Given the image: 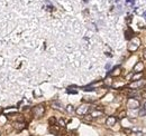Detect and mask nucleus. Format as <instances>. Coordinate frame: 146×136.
<instances>
[{
    "label": "nucleus",
    "mask_w": 146,
    "mask_h": 136,
    "mask_svg": "<svg viewBox=\"0 0 146 136\" xmlns=\"http://www.w3.org/2000/svg\"><path fill=\"white\" fill-rule=\"evenodd\" d=\"M139 46H141V39L138 37H133L128 44V50L130 52H134L139 48Z\"/></svg>",
    "instance_id": "obj_1"
},
{
    "label": "nucleus",
    "mask_w": 146,
    "mask_h": 136,
    "mask_svg": "<svg viewBox=\"0 0 146 136\" xmlns=\"http://www.w3.org/2000/svg\"><path fill=\"white\" fill-rule=\"evenodd\" d=\"M44 113H45V107H44V105H42V104H40V105H37V106L32 108V114H33V116H34L35 118H40V117H43Z\"/></svg>",
    "instance_id": "obj_2"
},
{
    "label": "nucleus",
    "mask_w": 146,
    "mask_h": 136,
    "mask_svg": "<svg viewBox=\"0 0 146 136\" xmlns=\"http://www.w3.org/2000/svg\"><path fill=\"white\" fill-rule=\"evenodd\" d=\"M146 86V79H143V78H141V79H138V80H134V82H131L128 87L130 88V89H142V88H144Z\"/></svg>",
    "instance_id": "obj_3"
},
{
    "label": "nucleus",
    "mask_w": 146,
    "mask_h": 136,
    "mask_svg": "<svg viewBox=\"0 0 146 136\" xmlns=\"http://www.w3.org/2000/svg\"><path fill=\"white\" fill-rule=\"evenodd\" d=\"M90 108H91V106L89 104H82L75 109V113L78 115H80V116H84L90 112Z\"/></svg>",
    "instance_id": "obj_4"
},
{
    "label": "nucleus",
    "mask_w": 146,
    "mask_h": 136,
    "mask_svg": "<svg viewBox=\"0 0 146 136\" xmlns=\"http://www.w3.org/2000/svg\"><path fill=\"white\" fill-rule=\"evenodd\" d=\"M139 106H141L139 101H137L136 98H128L127 107L129 109H137V108H139Z\"/></svg>",
    "instance_id": "obj_5"
},
{
    "label": "nucleus",
    "mask_w": 146,
    "mask_h": 136,
    "mask_svg": "<svg viewBox=\"0 0 146 136\" xmlns=\"http://www.w3.org/2000/svg\"><path fill=\"white\" fill-rule=\"evenodd\" d=\"M143 70H144V63L142 61L136 63V65L133 68V73H143Z\"/></svg>",
    "instance_id": "obj_6"
},
{
    "label": "nucleus",
    "mask_w": 146,
    "mask_h": 136,
    "mask_svg": "<svg viewBox=\"0 0 146 136\" xmlns=\"http://www.w3.org/2000/svg\"><path fill=\"white\" fill-rule=\"evenodd\" d=\"M26 123H23V122H16V123H14V125H13V127L15 128V129H17V131H23V129H25L26 128Z\"/></svg>",
    "instance_id": "obj_7"
},
{
    "label": "nucleus",
    "mask_w": 146,
    "mask_h": 136,
    "mask_svg": "<svg viewBox=\"0 0 146 136\" xmlns=\"http://www.w3.org/2000/svg\"><path fill=\"white\" fill-rule=\"evenodd\" d=\"M116 123H117V118L115 116H109L106 120V125L108 127H112L113 125H116Z\"/></svg>",
    "instance_id": "obj_8"
},
{
    "label": "nucleus",
    "mask_w": 146,
    "mask_h": 136,
    "mask_svg": "<svg viewBox=\"0 0 146 136\" xmlns=\"http://www.w3.org/2000/svg\"><path fill=\"white\" fill-rule=\"evenodd\" d=\"M120 71H121V67L120 66H117V67H115L110 71L109 76H119L120 75Z\"/></svg>",
    "instance_id": "obj_9"
},
{
    "label": "nucleus",
    "mask_w": 146,
    "mask_h": 136,
    "mask_svg": "<svg viewBox=\"0 0 146 136\" xmlns=\"http://www.w3.org/2000/svg\"><path fill=\"white\" fill-rule=\"evenodd\" d=\"M90 115H91L92 118H98V117H100V116L104 115V112H102V110H98V109H96V110L91 112Z\"/></svg>",
    "instance_id": "obj_10"
},
{
    "label": "nucleus",
    "mask_w": 146,
    "mask_h": 136,
    "mask_svg": "<svg viewBox=\"0 0 146 136\" xmlns=\"http://www.w3.org/2000/svg\"><path fill=\"white\" fill-rule=\"evenodd\" d=\"M52 107L54 108V109H58V110H63V106H62V104L58 102H53L52 103Z\"/></svg>",
    "instance_id": "obj_11"
},
{
    "label": "nucleus",
    "mask_w": 146,
    "mask_h": 136,
    "mask_svg": "<svg viewBox=\"0 0 146 136\" xmlns=\"http://www.w3.org/2000/svg\"><path fill=\"white\" fill-rule=\"evenodd\" d=\"M133 36H134L133 30H131L130 28H128L127 30L125 31V38H126V39H131V38H133Z\"/></svg>",
    "instance_id": "obj_12"
},
{
    "label": "nucleus",
    "mask_w": 146,
    "mask_h": 136,
    "mask_svg": "<svg viewBox=\"0 0 146 136\" xmlns=\"http://www.w3.org/2000/svg\"><path fill=\"white\" fill-rule=\"evenodd\" d=\"M142 76H143V73H134L131 80H133V82H134V80H138V79L142 78Z\"/></svg>",
    "instance_id": "obj_13"
},
{
    "label": "nucleus",
    "mask_w": 146,
    "mask_h": 136,
    "mask_svg": "<svg viewBox=\"0 0 146 136\" xmlns=\"http://www.w3.org/2000/svg\"><path fill=\"white\" fill-rule=\"evenodd\" d=\"M104 84H106L107 86H111V84H112V80H111V78H110V77H107V78L104 80Z\"/></svg>",
    "instance_id": "obj_14"
},
{
    "label": "nucleus",
    "mask_w": 146,
    "mask_h": 136,
    "mask_svg": "<svg viewBox=\"0 0 146 136\" xmlns=\"http://www.w3.org/2000/svg\"><path fill=\"white\" fill-rule=\"evenodd\" d=\"M126 115H127V113H126L125 110H123L121 113H119V115H118V118H119V119L125 118V117H126Z\"/></svg>",
    "instance_id": "obj_15"
},
{
    "label": "nucleus",
    "mask_w": 146,
    "mask_h": 136,
    "mask_svg": "<svg viewBox=\"0 0 146 136\" xmlns=\"http://www.w3.org/2000/svg\"><path fill=\"white\" fill-rule=\"evenodd\" d=\"M57 123H58V125L61 126V127H65V122H64V119H58L57 120Z\"/></svg>",
    "instance_id": "obj_16"
},
{
    "label": "nucleus",
    "mask_w": 146,
    "mask_h": 136,
    "mask_svg": "<svg viewBox=\"0 0 146 136\" xmlns=\"http://www.w3.org/2000/svg\"><path fill=\"white\" fill-rule=\"evenodd\" d=\"M48 123H50V125H51V126H53V125H55V123H56V118L51 117V118L48 119Z\"/></svg>",
    "instance_id": "obj_17"
},
{
    "label": "nucleus",
    "mask_w": 146,
    "mask_h": 136,
    "mask_svg": "<svg viewBox=\"0 0 146 136\" xmlns=\"http://www.w3.org/2000/svg\"><path fill=\"white\" fill-rule=\"evenodd\" d=\"M144 115H146V109H141L139 110V116H144Z\"/></svg>",
    "instance_id": "obj_18"
},
{
    "label": "nucleus",
    "mask_w": 146,
    "mask_h": 136,
    "mask_svg": "<svg viewBox=\"0 0 146 136\" xmlns=\"http://www.w3.org/2000/svg\"><path fill=\"white\" fill-rule=\"evenodd\" d=\"M66 110H68V112H70V113H71V112H73L74 109H73V106H72V105H69V106L66 107Z\"/></svg>",
    "instance_id": "obj_19"
},
{
    "label": "nucleus",
    "mask_w": 146,
    "mask_h": 136,
    "mask_svg": "<svg viewBox=\"0 0 146 136\" xmlns=\"http://www.w3.org/2000/svg\"><path fill=\"white\" fill-rule=\"evenodd\" d=\"M126 3L127 5H134L135 3V0H126Z\"/></svg>",
    "instance_id": "obj_20"
},
{
    "label": "nucleus",
    "mask_w": 146,
    "mask_h": 136,
    "mask_svg": "<svg viewBox=\"0 0 146 136\" xmlns=\"http://www.w3.org/2000/svg\"><path fill=\"white\" fill-rule=\"evenodd\" d=\"M124 133H127V134H131V133H133V131H131V129H128V128H125V129H124Z\"/></svg>",
    "instance_id": "obj_21"
},
{
    "label": "nucleus",
    "mask_w": 146,
    "mask_h": 136,
    "mask_svg": "<svg viewBox=\"0 0 146 136\" xmlns=\"http://www.w3.org/2000/svg\"><path fill=\"white\" fill-rule=\"evenodd\" d=\"M68 93H69V94H76L78 92H76V90H71V89H68Z\"/></svg>",
    "instance_id": "obj_22"
},
{
    "label": "nucleus",
    "mask_w": 146,
    "mask_h": 136,
    "mask_svg": "<svg viewBox=\"0 0 146 136\" xmlns=\"http://www.w3.org/2000/svg\"><path fill=\"white\" fill-rule=\"evenodd\" d=\"M135 134H136V136H143V133H142V132H136Z\"/></svg>",
    "instance_id": "obj_23"
},
{
    "label": "nucleus",
    "mask_w": 146,
    "mask_h": 136,
    "mask_svg": "<svg viewBox=\"0 0 146 136\" xmlns=\"http://www.w3.org/2000/svg\"><path fill=\"white\" fill-rule=\"evenodd\" d=\"M143 57H144V59H146V48L143 50Z\"/></svg>",
    "instance_id": "obj_24"
},
{
    "label": "nucleus",
    "mask_w": 146,
    "mask_h": 136,
    "mask_svg": "<svg viewBox=\"0 0 146 136\" xmlns=\"http://www.w3.org/2000/svg\"><path fill=\"white\" fill-rule=\"evenodd\" d=\"M139 95H141L142 97H146V92H143V93H141Z\"/></svg>",
    "instance_id": "obj_25"
},
{
    "label": "nucleus",
    "mask_w": 146,
    "mask_h": 136,
    "mask_svg": "<svg viewBox=\"0 0 146 136\" xmlns=\"http://www.w3.org/2000/svg\"><path fill=\"white\" fill-rule=\"evenodd\" d=\"M106 68H107V69H109V68H110V65H109V64H108V65H106Z\"/></svg>",
    "instance_id": "obj_26"
},
{
    "label": "nucleus",
    "mask_w": 146,
    "mask_h": 136,
    "mask_svg": "<svg viewBox=\"0 0 146 136\" xmlns=\"http://www.w3.org/2000/svg\"><path fill=\"white\" fill-rule=\"evenodd\" d=\"M143 16H144V18L146 19V11H144V14H143Z\"/></svg>",
    "instance_id": "obj_27"
},
{
    "label": "nucleus",
    "mask_w": 146,
    "mask_h": 136,
    "mask_svg": "<svg viewBox=\"0 0 146 136\" xmlns=\"http://www.w3.org/2000/svg\"><path fill=\"white\" fill-rule=\"evenodd\" d=\"M143 108H144V109H146V103L144 104V107H143Z\"/></svg>",
    "instance_id": "obj_28"
},
{
    "label": "nucleus",
    "mask_w": 146,
    "mask_h": 136,
    "mask_svg": "<svg viewBox=\"0 0 146 136\" xmlns=\"http://www.w3.org/2000/svg\"><path fill=\"white\" fill-rule=\"evenodd\" d=\"M145 87H146V86H145Z\"/></svg>",
    "instance_id": "obj_29"
}]
</instances>
